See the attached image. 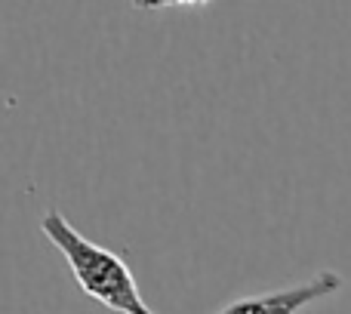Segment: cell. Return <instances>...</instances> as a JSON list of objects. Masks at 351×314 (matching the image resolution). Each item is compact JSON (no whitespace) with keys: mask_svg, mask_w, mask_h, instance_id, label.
<instances>
[{"mask_svg":"<svg viewBox=\"0 0 351 314\" xmlns=\"http://www.w3.org/2000/svg\"><path fill=\"white\" fill-rule=\"evenodd\" d=\"M40 231L59 247L68 268L74 271V280L90 299H96L99 305H105V309L117 314H158L148 309V302L142 299L127 262L117 253H111V250L86 241L62 213L56 210L47 213L40 219Z\"/></svg>","mask_w":351,"mask_h":314,"instance_id":"1","label":"cell"},{"mask_svg":"<svg viewBox=\"0 0 351 314\" xmlns=\"http://www.w3.org/2000/svg\"><path fill=\"white\" fill-rule=\"evenodd\" d=\"M342 287H346V280L336 271H321L296 287H287V290L237 299V302L225 305L219 314H296V311L308 309V305L321 302V299L333 296V293H339Z\"/></svg>","mask_w":351,"mask_h":314,"instance_id":"2","label":"cell"},{"mask_svg":"<svg viewBox=\"0 0 351 314\" xmlns=\"http://www.w3.org/2000/svg\"><path fill=\"white\" fill-rule=\"evenodd\" d=\"M210 0H133L136 10H164V6H204Z\"/></svg>","mask_w":351,"mask_h":314,"instance_id":"3","label":"cell"}]
</instances>
